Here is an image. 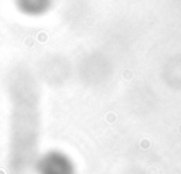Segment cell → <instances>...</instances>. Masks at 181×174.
<instances>
[{
	"label": "cell",
	"mask_w": 181,
	"mask_h": 174,
	"mask_svg": "<svg viewBox=\"0 0 181 174\" xmlns=\"http://www.w3.org/2000/svg\"><path fill=\"white\" fill-rule=\"evenodd\" d=\"M38 174H74V166L64 154L48 153L38 163Z\"/></svg>",
	"instance_id": "obj_1"
}]
</instances>
